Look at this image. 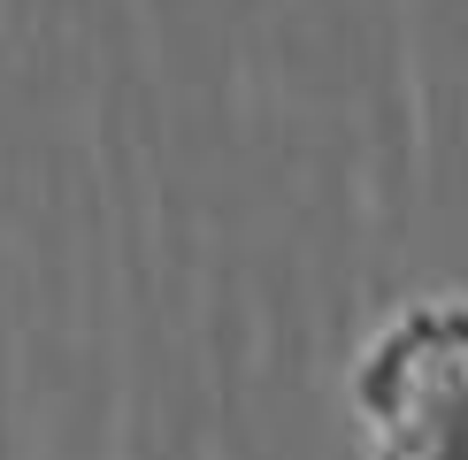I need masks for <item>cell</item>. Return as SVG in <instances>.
<instances>
[]
</instances>
